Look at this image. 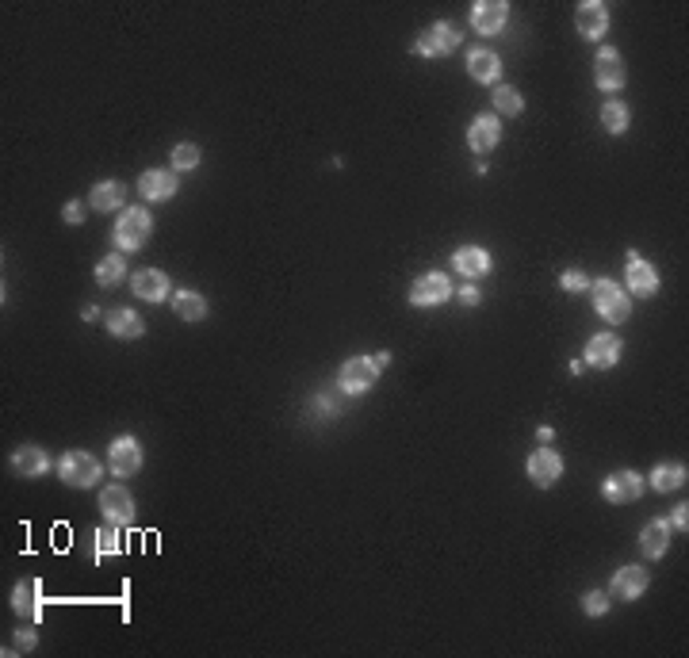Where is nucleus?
Wrapping results in <instances>:
<instances>
[{
    "mask_svg": "<svg viewBox=\"0 0 689 658\" xmlns=\"http://www.w3.org/2000/svg\"><path fill=\"white\" fill-rule=\"evenodd\" d=\"M150 230H154V218H150L146 207H126V211H119V218H116V246L123 253L126 249H142Z\"/></svg>",
    "mask_w": 689,
    "mask_h": 658,
    "instance_id": "f257e3e1",
    "label": "nucleus"
},
{
    "mask_svg": "<svg viewBox=\"0 0 689 658\" xmlns=\"http://www.w3.org/2000/svg\"><path fill=\"white\" fill-rule=\"evenodd\" d=\"M590 295H594V310L605 318V322L620 326V322H628V318H632V299H628V292H620V283L598 280Z\"/></svg>",
    "mask_w": 689,
    "mask_h": 658,
    "instance_id": "f03ea898",
    "label": "nucleus"
},
{
    "mask_svg": "<svg viewBox=\"0 0 689 658\" xmlns=\"http://www.w3.org/2000/svg\"><path fill=\"white\" fill-rule=\"evenodd\" d=\"M379 357H352L345 367H341V375H338V387L345 394H364V391H372L376 387V379H379Z\"/></svg>",
    "mask_w": 689,
    "mask_h": 658,
    "instance_id": "7ed1b4c3",
    "label": "nucleus"
},
{
    "mask_svg": "<svg viewBox=\"0 0 689 658\" xmlns=\"http://www.w3.org/2000/svg\"><path fill=\"white\" fill-rule=\"evenodd\" d=\"M58 475H61V483H70L77 490H88L100 483V463H96L88 452H66L58 463Z\"/></svg>",
    "mask_w": 689,
    "mask_h": 658,
    "instance_id": "20e7f679",
    "label": "nucleus"
},
{
    "mask_svg": "<svg viewBox=\"0 0 689 658\" xmlns=\"http://www.w3.org/2000/svg\"><path fill=\"white\" fill-rule=\"evenodd\" d=\"M456 46H460V31L452 23H433L429 31L418 35L414 51H418L422 58H444V54H452Z\"/></svg>",
    "mask_w": 689,
    "mask_h": 658,
    "instance_id": "39448f33",
    "label": "nucleus"
},
{
    "mask_svg": "<svg viewBox=\"0 0 689 658\" xmlns=\"http://www.w3.org/2000/svg\"><path fill=\"white\" fill-rule=\"evenodd\" d=\"M448 295H452V283H448V276H441V272H425V276H418L410 287L414 307H441Z\"/></svg>",
    "mask_w": 689,
    "mask_h": 658,
    "instance_id": "423d86ee",
    "label": "nucleus"
},
{
    "mask_svg": "<svg viewBox=\"0 0 689 658\" xmlns=\"http://www.w3.org/2000/svg\"><path fill=\"white\" fill-rule=\"evenodd\" d=\"M525 471L536 487H552V483H559V475H563V456L552 452V448H540V452L528 456Z\"/></svg>",
    "mask_w": 689,
    "mask_h": 658,
    "instance_id": "0eeeda50",
    "label": "nucleus"
},
{
    "mask_svg": "<svg viewBox=\"0 0 689 658\" xmlns=\"http://www.w3.org/2000/svg\"><path fill=\"white\" fill-rule=\"evenodd\" d=\"M601 494L609 497L613 505H628V502H636L639 494H644V478H639L636 471H613L601 483Z\"/></svg>",
    "mask_w": 689,
    "mask_h": 658,
    "instance_id": "6e6552de",
    "label": "nucleus"
},
{
    "mask_svg": "<svg viewBox=\"0 0 689 658\" xmlns=\"http://www.w3.org/2000/svg\"><path fill=\"white\" fill-rule=\"evenodd\" d=\"M107 463H111V471H116L119 478L138 475V471H142V444H138L135 437H119L116 444H111Z\"/></svg>",
    "mask_w": 689,
    "mask_h": 658,
    "instance_id": "1a4fd4ad",
    "label": "nucleus"
},
{
    "mask_svg": "<svg viewBox=\"0 0 689 658\" xmlns=\"http://www.w3.org/2000/svg\"><path fill=\"white\" fill-rule=\"evenodd\" d=\"M506 15H509V5L506 0H479L471 8V27L479 35H498L506 27Z\"/></svg>",
    "mask_w": 689,
    "mask_h": 658,
    "instance_id": "9d476101",
    "label": "nucleus"
},
{
    "mask_svg": "<svg viewBox=\"0 0 689 658\" xmlns=\"http://www.w3.org/2000/svg\"><path fill=\"white\" fill-rule=\"evenodd\" d=\"M100 513L111 524H131L135 521V497L123 487H107V490H100Z\"/></svg>",
    "mask_w": 689,
    "mask_h": 658,
    "instance_id": "9b49d317",
    "label": "nucleus"
},
{
    "mask_svg": "<svg viewBox=\"0 0 689 658\" xmlns=\"http://www.w3.org/2000/svg\"><path fill=\"white\" fill-rule=\"evenodd\" d=\"M574 23H579L582 39H601L609 31V8L598 5V0H582L579 12H574Z\"/></svg>",
    "mask_w": 689,
    "mask_h": 658,
    "instance_id": "f8f14e48",
    "label": "nucleus"
},
{
    "mask_svg": "<svg viewBox=\"0 0 689 658\" xmlns=\"http://www.w3.org/2000/svg\"><path fill=\"white\" fill-rule=\"evenodd\" d=\"M628 292H632V295H644V299L659 292V272H655L636 249L628 253Z\"/></svg>",
    "mask_w": 689,
    "mask_h": 658,
    "instance_id": "ddd939ff",
    "label": "nucleus"
},
{
    "mask_svg": "<svg viewBox=\"0 0 689 658\" xmlns=\"http://www.w3.org/2000/svg\"><path fill=\"white\" fill-rule=\"evenodd\" d=\"M131 287H135V295L138 299H146V302H162L169 299V276L162 268H142L131 276Z\"/></svg>",
    "mask_w": 689,
    "mask_h": 658,
    "instance_id": "4468645a",
    "label": "nucleus"
},
{
    "mask_svg": "<svg viewBox=\"0 0 689 658\" xmlns=\"http://www.w3.org/2000/svg\"><path fill=\"white\" fill-rule=\"evenodd\" d=\"M138 191H142V199H154V203L172 199L176 196V176L169 169H146L142 172V181H138Z\"/></svg>",
    "mask_w": 689,
    "mask_h": 658,
    "instance_id": "2eb2a0df",
    "label": "nucleus"
},
{
    "mask_svg": "<svg viewBox=\"0 0 689 658\" xmlns=\"http://www.w3.org/2000/svg\"><path fill=\"white\" fill-rule=\"evenodd\" d=\"M12 468L23 478H42L46 471H51V459H46V452L39 444H23V448H15L12 452Z\"/></svg>",
    "mask_w": 689,
    "mask_h": 658,
    "instance_id": "dca6fc26",
    "label": "nucleus"
},
{
    "mask_svg": "<svg viewBox=\"0 0 689 658\" xmlns=\"http://www.w3.org/2000/svg\"><path fill=\"white\" fill-rule=\"evenodd\" d=\"M498 142H502V126H498V119H494V116H479L468 126V146L475 153H490Z\"/></svg>",
    "mask_w": 689,
    "mask_h": 658,
    "instance_id": "f3484780",
    "label": "nucleus"
},
{
    "mask_svg": "<svg viewBox=\"0 0 689 658\" xmlns=\"http://www.w3.org/2000/svg\"><path fill=\"white\" fill-rule=\"evenodd\" d=\"M644 589H647V570L644 567H624V570L613 574V582H609V593L620 598V601H632Z\"/></svg>",
    "mask_w": 689,
    "mask_h": 658,
    "instance_id": "a211bd4d",
    "label": "nucleus"
},
{
    "mask_svg": "<svg viewBox=\"0 0 689 658\" xmlns=\"http://www.w3.org/2000/svg\"><path fill=\"white\" fill-rule=\"evenodd\" d=\"M620 360V341L613 333H598V337H590V345H586V364L590 367H613Z\"/></svg>",
    "mask_w": 689,
    "mask_h": 658,
    "instance_id": "6ab92c4d",
    "label": "nucleus"
},
{
    "mask_svg": "<svg viewBox=\"0 0 689 658\" xmlns=\"http://www.w3.org/2000/svg\"><path fill=\"white\" fill-rule=\"evenodd\" d=\"M594 77H598V88L605 92H617L624 88V61L617 51H601L598 61H594Z\"/></svg>",
    "mask_w": 689,
    "mask_h": 658,
    "instance_id": "aec40b11",
    "label": "nucleus"
},
{
    "mask_svg": "<svg viewBox=\"0 0 689 658\" xmlns=\"http://www.w3.org/2000/svg\"><path fill=\"white\" fill-rule=\"evenodd\" d=\"M468 73L475 77V81H483V85H494L502 77V61L494 51H487V46H479V51L468 54Z\"/></svg>",
    "mask_w": 689,
    "mask_h": 658,
    "instance_id": "412c9836",
    "label": "nucleus"
},
{
    "mask_svg": "<svg viewBox=\"0 0 689 658\" xmlns=\"http://www.w3.org/2000/svg\"><path fill=\"white\" fill-rule=\"evenodd\" d=\"M452 264H456L468 280H479V276H487V272H490V253H487V249H475V246H463V249H456Z\"/></svg>",
    "mask_w": 689,
    "mask_h": 658,
    "instance_id": "4be33fe9",
    "label": "nucleus"
},
{
    "mask_svg": "<svg viewBox=\"0 0 689 658\" xmlns=\"http://www.w3.org/2000/svg\"><path fill=\"white\" fill-rule=\"evenodd\" d=\"M12 608H15V613H20V616H42V605H39V582H35V578H27V582H20V586H15L12 589Z\"/></svg>",
    "mask_w": 689,
    "mask_h": 658,
    "instance_id": "5701e85b",
    "label": "nucleus"
},
{
    "mask_svg": "<svg viewBox=\"0 0 689 658\" xmlns=\"http://www.w3.org/2000/svg\"><path fill=\"white\" fill-rule=\"evenodd\" d=\"M670 543V524L666 521H651L644 533H639V548H644L647 559H663Z\"/></svg>",
    "mask_w": 689,
    "mask_h": 658,
    "instance_id": "b1692460",
    "label": "nucleus"
},
{
    "mask_svg": "<svg viewBox=\"0 0 689 658\" xmlns=\"http://www.w3.org/2000/svg\"><path fill=\"white\" fill-rule=\"evenodd\" d=\"M123 199H126V188L123 184H116V181H107V184H96L92 188V196H88V203H92V211H116V207H123Z\"/></svg>",
    "mask_w": 689,
    "mask_h": 658,
    "instance_id": "393cba45",
    "label": "nucleus"
},
{
    "mask_svg": "<svg viewBox=\"0 0 689 658\" xmlns=\"http://www.w3.org/2000/svg\"><path fill=\"white\" fill-rule=\"evenodd\" d=\"M107 329L116 333V337H123V341H135V337H142V318L135 310L119 307V310L107 314Z\"/></svg>",
    "mask_w": 689,
    "mask_h": 658,
    "instance_id": "a878e982",
    "label": "nucleus"
},
{
    "mask_svg": "<svg viewBox=\"0 0 689 658\" xmlns=\"http://www.w3.org/2000/svg\"><path fill=\"white\" fill-rule=\"evenodd\" d=\"M172 310L184 318V322H200L207 318V299L200 292H176L172 295Z\"/></svg>",
    "mask_w": 689,
    "mask_h": 658,
    "instance_id": "bb28decb",
    "label": "nucleus"
},
{
    "mask_svg": "<svg viewBox=\"0 0 689 658\" xmlns=\"http://www.w3.org/2000/svg\"><path fill=\"white\" fill-rule=\"evenodd\" d=\"M123 276H126L123 253H111V256H104V261L96 264V283H100V287H116Z\"/></svg>",
    "mask_w": 689,
    "mask_h": 658,
    "instance_id": "cd10ccee",
    "label": "nucleus"
},
{
    "mask_svg": "<svg viewBox=\"0 0 689 658\" xmlns=\"http://www.w3.org/2000/svg\"><path fill=\"white\" fill-rule=\"evenodd\" d=\"M601 126H605L609 134H624V131H628V107H624L620 100H609L601 107Z\"/></svg>",
    "mask_w": 689,
    "mask_h": 658,
    "instance_id": "c85d7f7f",
    "label": "nucleus"
},
{
    "mask_svg": "<svg viewBox=\"0 0 689 658\" xmlns=\"http://www.w3.org/2000/svg\"><path fill=\"white\" fill-rule=\"evenodd\" d=\"M651 483H655V490H678L682 483H685V468L682 463H663V468H655V475H651Z\"/></svg>",
    "mask_w": 689,
    "mask_h": 658,
    "instance_id": "c756f323",
    "label": "nucleus"
},
{
    "mask_svg": "<svg viewBox=\"0 0 689 658\" xmlns=\"http://www.w3.org/2000/svg\"><path fill=\"white\" fill-rule=\"evenodd\" d=\"M494 107H498V116H521L525 111V100L514 92V88H506V85H498L494 88Z\"/></svg>",
    "mask_w": 689,
    "mask_h": 658,
    "instance_id": "7c9ffc66",
    "label": "nucleus"
},
{
    "mask_svg": "<svg viewBox=\"0 0 689 658\" xmlns=\"http://www.w3.org/2000/svg\"><path fill=\"white\" fill-rule=\"evenodd\" d=\"M119 551H123V543H119L116 524L96 528V555H119Z\"/></svg>",
    "mask_w": 689,
    "mask_h": 658,
    "instance_id": "2f4dec72",
    "label": "nucleus"
},
{
    "mask_svg": "<svg viewBox=\"0 0 689 658\" xmlns=\"http://www.w3.org/2000/svg\"><path fill=\"white\" fill-rule=\"evenodd\" d=\"M200 165V146H191V142H181V146L172 150V169L176 172H188Z\"/></svg>",
    "mask_w": 689,
    "mask_h": 658,
    "instance_id": "473e14b6",
    "label": "nucleus"
},
{
    "mask_svg": "<svg viewBox=\"0 0 689 658\" xmlns=\"http://www.w3.org/2000/svg\"><path fill=\"white\" fill-rule=\"evenodd\" d=\"M582 613H586V616H605V613H609V593L590 589L586 598H582Z\"/></svg>",
    "mask_w": 689,
    "mask_h": 658,
    "instance_id": "72a5a7b5",
    "label": "nucleus"
},
{
    "mask_svg": "<svg viewBox=\"0 0 689 658\" xmlns=\"http://www.w3.org/2000/svg\"><path fill=\"white\" fill-rule=\"evenodd\" d=\"M559 283H563V292H586V276H582V272H563V280H559Z\"/></svg>",
    "mask_w": 689,
    "mask_h": 658,
    "instance_id": "f704fd0d",
    "label": "nucleus"
},
{
    "mask_svg": "<svg viewBox=\"0 0 689 658\" xmlns=\"http://www.w3.org/2000/svg\"><path fill=\"white\" fill-rule=\"evenodd\" d=\"M61 218H66L70 227H77V222H85V211H81V203H66V207H61Z\"/></svg>",
    "mask_w": 689,
    "mask_h": 658,
    "instance_id": "c9c22d12",
    "label": "nucleus"
},
{
    "mask_svg": "<svg viewBox=\"0 0 689 658\" xmlns=\"http://www.w3.org/2000/svg\"><path fill=\"white\" fill-rule=\"evenodd\" d=\"M35 632H31V628H20V632H15V651H31V647H35Z\"/></svg>",
    "mask_w": 689,
    "mask_h": 658,
    "instance_id": "e433bc0d",
    "label": "nucleus"
},
{
    "mask_svg": "<svg viewBox=\"0 0 689 658\" xmlns=\"http://www.w3.org/2000/svg\"><path fill=\"white\" fill-rule=\"evenodd\" d=\"M460 302H463V307H479V292H475L471 283H463V287H460Z\"/></svg>",
    "mask_w": 689,
    "mask_h": 658,
    "instance_id": "4c0bfd02",
    "label": "nucleus"
},
{
    "mask_svg": "<svg viewBox=\"0 0 689 658\" xmlns=\"http://www.w3.org/2000/svg\"><path fill=\"white\" fill-rule=\"evenodd\" d=\"M685 513H689L685 505H678L675 513H670V524H675V528H682V533H685V524H689V517H685Z\"/></svg>",
    "mask_w": 689,
    "mask_h": 658,
    "instance_id": "58836bf2",
    "label": "nucleus"
}]
</instances>
